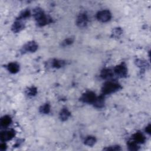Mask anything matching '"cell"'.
I'll list each match as a JSON object with an SVG mask.
<instances>
[{
  "label": "cell",
  "instance_id": "6da1fadb",
  "mask_svg": "<svg viewBox=\"0 0 151 151\" xmlns=\"http://www.w3.org/2000/svg\"><path fill=\"white\" fill-rule=\"evenodd\" d=\"M34 17L38 25L40 26H44L51 22V19L46 16L44 11L40 8H35L34 10Z\"/></svg>",
  "mask_w": 151,
  "mask_h": 151
},
{
  "label": "cell",
  "instance_id": "7a4b0ae2",
  "mask_svg": "<svg viewBox=\"0 0 151 151\" xmlns=\"http://www.w3.org/2000/svg\"><path fill=\"white\" fill-rule=\"evenodd\" d=\"M120 88L121 86L119 84L116 82H108L103 84L102 92L103 94H109L118 91Z\"/></svg>",
  "mask_w": 151,
  "mask_h": 151
},
{
  "label": "cell",
  "instance_id": "3957f363",
  "mask_svg": "<svg viewBox=\"0 0 151 151\" xmlns=\"http://www.w3.org/2000/svg\"><path fill=\"white\" fill-rule=\"evenodd\" d=\"M112 14L109 10H103L97 14V19L99 21L106 23L110 20Z\"/></svg>",
  "mask_w": 151,
  "mask_h": 151
},
{
  "label": "cell",
  "instance_id": "277c9868",
  "mask_svg": "<svg viewBox=\"0 0 151 151\" xmlns=\"http://www.w3.org/2000/svg\"><path fill=\"white\" fill-rule=\"evenodd\" d=\"M96 97H97L94 93L89 91L84 93L81 97L80 100L84 103H93L96 99Z\"/></svg>",
  "mask_w": 151,
  "mask_h": 151
},
{
  "label": "cell",
  "instance_id": "5b68a950",
  "mask_svg": "<svg viewBox=\"0 0 151 151\" xmlns=\"http://www.w3.org/2000/svg\"><path fill=\"white\" fill-rule=\"evenodd\" d=\"M114 72L116 75L120 77H125L127 76L128 69L124 64L117 66L114 69Z\"/></svg>",
  "mask_w": 151,
  "mask_h": 151
},
{
  "label": "cell",
  "instance_id": "8992f818",
  "mask_svg": "<svg viewBox=\"0 0 151 151\" xmlns=\"http://www.w3.org/2000/svg\"><path fill=\"white\" fill-rule=\"evenodd\" d=\"M15 135L14 130H9L5 132H3L0 135V139L2 142H5L12 139Z\"/></svg>",
  "mask_w": 151,
  "mask_h": 151
},
{
  "label": "cell",
  "instance_id": "52a82bcc",
  "mask_svg": "<svg viewBox=\"0 0 151 151\" xmlns=\"http://www.w3.org/2000/svg\"><path fill=\"white\" fill-rule=\"evenodd\" d=\"M88 22V17L86 14L81 13L80 14L77 19V25L80 28H83L86 27Z\"/></svg>",
  "mask_w": 151,
  "mask_h": 151
},
{
  "label": "cell",
  "instance_id": "ba28073f",
  "mask_svg": "<svg viewBox=\"0 0 151 151\" xmlns=\"http://www.w3.org/2000/svg\"><path fill=\"white\" fill-rule=\"evenodd\" d=\"M25 27L24 23L21 20L17 19V20L14 23L12 26V30L14 33H19L23 30Z\"/></svg>",
  "mask_w": 151,
  "mask_h": 151
},
{
  "label": "cell",
  "instance_id": "9c48e42d",
  "mask_svg": "<svg viewBox=\"0 0 151 151\" xmlns=\"http://www.w3.org/2000/svg\"><path fill=\"white\" fill-rule=\"evenodd\" d=\"M37 49H38L37 44L34 41L28 42L23 47V50L24 51H29L31 53H34L35 51H37Z\"/></svg>",
  "mask_w": 151,
  "mask_h": 151
},
{
  "label": "cell",
  "instance_id": "30bf717a",
  "mask_svg": "<svg viewBox=\"0 0 151 151\" xmlns=\"http://www.w3.org/2000/svg\"><path fill=\"white\" fill-rule=\"evenodd\" d=\"M7 68L9 72L13 74H15L19 72L20 70L19 65L16 63H10V64H8Z\"/></svg>",
  "mask_w": 151,
  "mask_h": 151
},
{
  "label": "cell",
  "instance_id": "8fae6325",
  "mask_svg": "<svg viewBox=\"0 0 151 151\" xmlns=\"http://www.w3.org/2000/svg\"><path fill=\"white\" fill-rule=\"evenodd\" d=\"M94 106L97 108H102L104 105V99L103 96L96 97V99L94 103H93Z\"/></svg>",
  "mask_w": 151,
  "mask_h": 151
},
{
  "label": "cell",
  "instance_id": "7c38bea8",
  "mask_svg": "<svg viewBox=\"0 0 151 151\" xmlns=\"http://www.w3.org/2000/svg\"><path fill=\"white\" fill-rule=\"evenodd\" d=\"M133 138H134V141L137 144H143L145 141V137L139 132L134 134V136H133Z\"/></svg>",
  "mask_w": 151,
  "mask_h": 151
},
{
  "label": "cell",
  "instance_id": "4fadbf2b",
  "mask_svg": "<svg viewBox=\"0 0 151 151\" xmlns=\"http://www.w3.org/2000/svg\"><path fill=\"white\" fill-rule=\"evenodd\" d=\"M70 112L66 108H64L61 110L60 113V118L62 121L67 120L70 116Z\"/></svg>",
  "mask_w": 151,
  "mask_h": 151
},
{
  "label": "cell",
  "instance_id": "5bb4252c",
  "mask_svg": "<svg viewBox=\"0 0 151 151\" xmlns=\"http://www.w3.org/2000/svg\"><path fill=\"white\" fill-rule=\"evenodd\" d=\"M12 122L11 118L8 116H5L1 119V126L3 127H7L10 125Z\"/></svg>",
  "mask_w": 151,
  "mask_h": 151
},
{
  "label": "cell",
  "instance_id": "9a60e30c",
  "mask_svg": "<svg viewBox=\"0 0 151 151\" xmlns=\"http://www.w3.org/2000/svg\"><path fill=\"white\" fill-rule=\"evenodd\" d=\"M113 76V73L110 69H104L102 71L101 77L103 79H108Z\"/></svg>",
  "mask_w": 151,
  "mask_h": 151
},
{
  "label": "cell",
  "instance_id": "2e32d148",
  "mask_svg": "<svg viewBox=\"0 0 151 151\" xmlns=\"http://www.w3.org/2000/svg\"><path fill=\"white\" fill-rule=\"evenodd\" d=\"M96 142V139L94 136H88L84 140V144L88 146H93Z\"/></svg>",
  "mask_w": 151,
  "mask_h": 151
},
{
  "label": "cell",
  "instance_id": "e0dca14e",
  "mask_svg": "<svg viewBox=\"0 0 151 151\" xmlns=\"http://www.w3.org/2000/svg\"><path fill=\"white\" fill-rule=\"evenodd\" d=\"M50 111V106L49 103H46L41 106L40 108V112L43 114H48Z\"/></svg>",
  "mask_w": 151,
  "mask_h": 151
},
{
  "label": "cell",
  "instance_id": "ac0fdd59",
  "mask_svg": "<svg viewBox=\"0 0 151 151\" xmlns=\"http://www.w3.org/2000/svg\"><path fill=\"white\" fill-rule=\"evenodd\" d=\"M128 148L130 150H138L139 149L138 144L134 140V141H129L128 143Z\"/></svg>",
  "mask_w": 151,
  "mask_h": 151
},
{
  "label": "cell",
  "instance_id": "d6986e66",
  "mask_svg": "<svg viewBox=\"0 0 151 151\" xmlns=\"http://www.w3.org/2000/svg\"><path fill=\"white\" fill-rule=\"evenodd\" d=\"M31 14H30V11L28 10H25L24 11H23L20 15L19 17V19H19V20H25V19H27V18L30 17Z\"/></svg>",
  "mask_w": 151,
  "mask_h": 151
},
{
  "label": "cell",
  "instance_id": "ffe728a7",
  "mask_svg": "<svg viewBox=\"0 0 151 151\" xmlns=\"http://www.w3.org/2000/svg\"><path fill=\"white\" fill-rule=\"evenodd\" d=\"M52 65H53V67L59 69V68L63 67L65 65V63H64L63 61L58 60H54L53 61Z\"/></svg>",
  "mask_w": 151,
  "mask_h": 151
},
{
  "label": "cell",
  "instance_id": "44dd1931",
  "mask_svg": "<svg viewBox=\"0 0 151 151\" xmlns=\"http://www.w3.org/2000/svg\"><path fill=\"white\" fill-rule=\"evenodd\" d=\"M37 88L34 87H31L27 90V94L29 96H34L37 94Z\"/></svg>",
  "mask_w": 151,
  "mask_h": 151
},
{
  "label": "cell",
  "instance_id": "7402d4cb",
  "mask_svg": "<svg viewBox=\"0 0 151 151\" xmlns=\"http://www.w3.org/2000/svg\"><path fill=\"white\" fill-rule=\"evenodd\" d=\"M73 41H74V38L73 37L67 38L63 43H62V46H63V47L69 46L70 45V44H72L73 43Z\"/></svg>",
  "mask_w": 151,
  "mask_h": 151
},
{
  "label": "cell",
  "instance_id": "603a6c76",
  "mask_svg": "<svg viewBox=\"0 0 151 151\" xmlns=\"http://www.w3.org/2000/svg\"><path fill=\"white\" fill-rule=\"evenodd\" d=\"M122 33V30L120 29V28H116L113 31V35L114 37H119V35Z\"/></svg>",
  "mask_w": 151,
  "mask_h": 151
},
{
  "label": "cell",
  "instance_id": "cb8c5ba5",
  "mask_svg": "<svg viewBox=\"0 0 151 151\" xmlns=\"http://www.w3.org/2000/svg\"><path fill=\"white\" fill-rule=\"evenodd\" d=\"M104 150H113V151H116V150H120L121 148L119 146H110L103 149Z\"/></svg>",
  "mask_w": 151,
  "mask_h": 151
},
{
  "label": "cell",
  "instance_id": "d4e9b609",
  "mask_svg": "<svg viewBox=\"0 0 151 151\" xmlns=\"http://www.w3.org/2000/svg\"><path fill=\"white\" fill-rule=\"evenodd\" d=\"M136 63H137V65L139 67H142V68L143 67H145L146 66V65H147V63H146V62L142 60H138V61H136Z\"/></svg>",
  "mask_w": 151,
  "mask_h": 151
},
{
  "label": "cell",
  "instance_id": "484cf974",
  "mask_svg": "<svg viewBox=\"0 0 151 151\" xmlns=\"http://www.w3.org/2000/svg\"><path fill=\"white\" fill-rule=\"evenodd\" d=\"M6 148H7V145L5 144H1V145H0V149L3 150H5Z\"/></svg>",
  "mask_w": 151,
  "mask_h": 151
},
{
  "label": "cell",
  "instance_id": "4316f807",
  "mask_svg": "<svg viewBox=\"0 0 151 151\" xmlns=\"http://www.w3.org/2000/svg\"><path fill=\"white\" fill-rule=\"evenodd\" d=\"M145 130H146V132L148 133V134H150V125H149L146 128Z\"/></svg>",
  "mask_w": 151,
  "mask_h": 151
}]
</instances>
